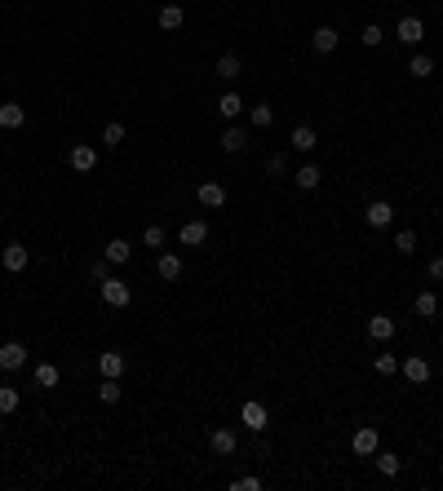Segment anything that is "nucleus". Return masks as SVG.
Listing matches in <instances>:
<instances>
[{
	"instance_id": "obj_1",
	"label": "nucleus",
	"mask_w": 443,
	"mask_h": 491,
	"mask_svg": "<svg viewBox=\"0 0 443 491\" xmlns=\"http://www.w3.org/2000/svg\"><path fill=\"white\" fill-rule=\"evenodd\" d=\"M102 301L115 306V310H124L129 301H134V288H129L124 279H115V274H111V279H102Z\"/></svg>"
},
{
	"instance_id": "obj_4",
	"label": "nucleus",
	"mask_w": 443,
	"mask_h": 491,
	"mask_svg": "<svg viewBox=\"0 0 443 491\" xmlns=\"http://www.w3.org/2000/svg\"><path fill=\"white\" fill-rule=\"evenodd\" d=\"M364 222L373 226V231H381V226H390V222H394V203H390V199H373V203L364 208Z\"/></svg>"
},
{
	"instance_id": "obj_7",
	"label": "nucleus",
	"mask_w": 443,
	"mask_h": 491,
	"mask_svg": "<svg viewBox=\"0 0 443 491\" xmlns=\"http://www.w3.org/2000/svg\"><path fill=\"white\" fill-rule=\"evenodd\" d=\"M399 372H403V381H408V385H426V381H430V363H426L421 354H412V358H403Z\"/></svg>"
},
{
	"instance_id": "obj_5",
	"label": "nucleus",
	"mask_w": 443,
	"mask_h": 491,
	"mask_svg": "<svg viewBox=\"0 0 443 491\" xmlns=\"http://www.w3.org/2000/svg\"><path fill=\"white\" fill-rule=\"evenodd\" d=\"M351 447H355V456H373V451L381 447V434H377V429L373 425H364V429H355V438H351Z\"/></svg>"
},
{
	"instance_id": "obj_13",
	"label": "nucleus",
	"mask_w": 443,
	"mask_h": 491,
	"mask_svg": "<svg viewBox=\"0 0 443 491\" xmlns=\"http://www.w3.org/2000/svg\"><path fill=\"white\" fill-rule=\"evenodd\" d=\"M27 124V106L22 102H0V128H22Z\"/></svg>"
},
{
	"instance_id": "obj_16",
	"label": "nucleus",
	"mask_w": 443,
	"mask_h": 491,
	"mask_svg": "<svg viewBox=\"0 0 443 491\" xmlns=\"http://www.w3.org/2000/svg\"><path fill=\"white\" fill-rule=\"evenodd\" d=\"M102 257L111 261V266H124V261L134 257V244H129V239H111V244L102 248Z\"/></svg>"
},
{
	"instance_id": "obj_32",
	"label": "nucleus",
	"mask_w": 443,
	"mask_h": 491,
	"mask_svg": "<svg viewBox=\"0 0 443 491\" xmlns=\"http://www.w3.org/2000/svg\"><path fill=\"white\" fill-rule=\"evenodd\" d=\"M394 248H399L403 257H412L417 253V231H399V235H394Z\"/></svg>"
},
{
	"instance_id": "obj_10",
	"label": "nucleus",
	"mask_w": 443,
	"mask_h": 491,
	"mask_svg": "<svg viewBox=\"0 0 443 491\" xmlns=\"http://www.w3.org/2000/svg\"><path fill=\"white\" fill-rule=\"evenodd\" d=\"M399 40H403V44H421V40H426V22L417 18V14L399 18Z\"/></svg>"
},
{
	"instance_id": "obj_14",
	"label": "nucleus",
	"mask_w": 443,
	"mask_h": 491,
	"mask_svg": "<svg viewBox=\"0 0 443 491\" xmlns=\"http://www.w3.org/2000/svg\"><path fill=\"white\" fill-rule=\"evenodd\" d=\"M235 442H239V438H235V429H226V425L209 434V447H213V456H231V451H235Z\"/></svg>"
},
{
	"instance_id": "obj_15",
	"label": "nucleus",
	"mask_w": 443,
	"mask_h": 491,
	"mask_svg": "<svg viewBox=\"0 0 443 491\" xmlns=\"http://www.w3.org/2000/svg\"><path fill=\"white\" fill-rule=\"evenodd\" d=\"M289 142H293V151H302V155H310V151L319 147V138H315V128H310V124H297Z\"/></svg>"
},
{
	"instance_id": "obj_18",
	"label": "nucleus",
	"mask_w": 443,
	"mask_h": 491,
	"mask_svg": "<svg viewBox=\"0 0 443 491\" xmlns=\"http://www.w3.org/2000/svg\"><path fill=\"white\" fill-rule=\"evenodd\" d=\"M368 337H373V341H390L394 337V319L390 315H373V319H368Z\"/></svg>"
},
{
	"instance_id": "obj_29",
	"label": "nucleus",
	"mask_w": 443,
	"mask_h": 491,
	"mask_svg": "<svg viewBox=\"0 0 443 491\" xmlns=\"http://www.w3.org/2000/svg\"><path fill=\"white\" fill-rule=\"evenodd\" d=\"M18 403H22V394L14 385H0V416H9V412H18Z\"/></svg>"
},
{
	"instance_id": "obj_2",
	"label": "nucleus",
	"mask_w": 443,
	"mask_h": 491,
	"mask_svg": "<svg viewBox=\"0 0 443 491\" xmlns=\"http://www.w3.org/2000/svg\"><path fill=\"white\" fill-rule=\"evenodd\" d=\"M18 367H27V345H22V341H5V345H0V372H18Z\"/></svg>"
},
{
	"instance_id": "obj_24",
	"label": "nucleus",
	"mask_w": 443,
	"mask_h": 491,
	"mask_svg": "<svg viewBox=\"0 0 443 491\" xmlns=\"http://www.w3.org/2000/svg\"><path fill=\"white\" fill-rule=\"evenodd\" d=\"M218 111H222V119H235L239 111H244V98H239V93H222V98H218Z\"/></svg>"
},
{
	"instance_id": "obj_30",
	"label": "nucleus",
	"mask_w": 443,
	"mask_h": 491,
	"mask_svg": "<svg viewBox=\"0 0 443 491\" xmlns=\"http://www.w3.org/2000/svg\"><path fill=\"white\" fill-rule=\"evenodd\" d=\"M412 310H417V315H421V319H430V315H435V310H439V297H435V292H421V297H417V301H412Z\"/></svg>"
},
{
	"instance_id": "obj_6",
	"label": "nucleus",
	"mask_w": 443,
	"mask_h": 491,
	"mask_svg": "<svg viewBox=\"0 0 443 491\" xmlns=\"http://www.w3.org/2000/svg\"><path fill=\"white\" fill-rule=\"evenodd\" d=\"M239 421H244L248 429H253V434H261V429L271 425V412H266L261 403H244V407H239Z\"/></svg>"
},
{
	"instance_id": "obj_11",
	"label": "nucleus",
	"mask_w": 443,
	"mask_h": 491,
	"mask_svg": "<svg viewBox=\"0 0 443 491\" xmlns=\"http://www.w3.org/2000/svg\"><path fill=\"white\" fill-rule=\"evenodd\" d=\"M124 363H129V358L120 354V350H102V354H98V372H102V376H115V381H120V376H124Z\"/></svg>"
},
{
	"instance_id": "obj_34",
	"label": "nucleus",
	"mask_w": 443,
	"mask_h": 491,
	"mask_svg": "<svg viewBox=\"0 0 443 491\" xmlns=\"http://www.w3.org/2000/svg\"><path fill=\"white\" fill-rule=\"evenodd\" d=\"M102 142H106V147H120V142H124V124H120V119H111V124L102 128Z\"/></svg>"
},
{
	"instance_id": "obj_37",
	"label": "nucleus",
	"mask_w": 443,
	"mask_h": 491,
	"mask_svg": "<svg viewBox=\"0 0 443 491\" xmlns=\"http://www.w3.org/2000/svg\"><path fill=\"white\" fill-rule=\"evenodd\" d=\"M142 244H147V248H160V244H164V226H147V231H142Z\"/></svg>"
},
{
	"instance_id": "obj_40",
	"label": "nucleus",
	"mask_w": 443,
	"mask_h": 491,
	"mask_svg": "<svg viewBox=\"0 0 443 491\" xmlns=\"http://www.w3.org/2000/svg\"><path fill=\"white\" fill-rule=\"evenodd\" d=\"M430 279H439V283H443V257L430 261Z\"/></svg>"
},
{
	"instance_id": "obj_33",
	"label": "nucleus",
	"mask_w": 443,
	"mask_h": 491,
	"mask_svg": "<svg viewBox=\"0 0 443 491\" xmlns=\"http://www.w3.org/2000/svg\"><path fill=\"white\" fill-rule=\"evenodd\" d=\"M373 367H377L381 376H394V372H399V358H394V354H377V358H373Z\"/></svg>"
},
{
	"instance_id": "obj_3",
	"label": "nucleus",
	"mask_w": 443,
	"mask_h": 491,
	"mask_svg": "<svg viewBox=\"0 0 443 491\" xmlns=\"http://www.w3.org/2000/svg\"><path fill=\"white\" fill-rule=\"evenodd\" d=\"M67 164H71L76 173H93V169H98V151H93L89 142H76V147H71V155H67Z\"/></svg>"
},
{
	"instance_id": "obj_19",
	"label": "nucleus",
	"mask_w": 443,
	"mask_h": 491,
	"mask_svg": "<svg viewBox=\"0 0 443 491\" xmlns=\"http://www.w3.org/2000/svg\"><path fill=\"white\" fill-rule=\"evenodd\" d=\"M310 44H315L319 53H332V49L341 44V35L332 31V27H315V35H310Z\"/></svg>"
},
{
	"instance_id": "obj_9",
	"label": "nucleus",
	"mask_w": 443,
	"mask_h": 491,
	"mask_svg": "<svg viewBox=\"0 0 443 491\" xmlns=\"http://www.w3.org/2000/svg\"><path fill=\"white\" fill-rule=\"evenodd\" d=\"M27 261L31 257H27V248H22V244H9L5 253H0V266H5L9 274H22V270H27Z\"/></svg>"
},
{
	"instance_id": "obj_39",
	"label": "nucleus",
	"mask_w": 443,
	"mask_h": 491,
	"mask_svg": "<svg viewBox=\"0 0 443 491\" xmlns=\"http://www.w3.org/2000/svg\"><path fill=\"white\" fill-rule=\"evenodd\" d=\"M89 279H98V283H102V279H111V261H106V257H102V261H93V266H89Z\"/></svg>"
},
{
	"instance_id": "obj_20",
	"label": "nucleus",
	"mask_w": 443,
	"mask_h": 491,
	"mask_svg": "<svg viewBox=\"0 0 443 491\" xmlns=\"http://www.w3.org/2000/svg\"><path fill=\"white\" fill-rule=\"evenodd\" d=\"M319 177H324V173H319V164H302V169L293 173V182H297V190H315Z\"/></svg>"
},
{
	"instance_id": "obj_8",
	"label": "nucleus",
	"mask_w": 443,
	"mask_h": 491,
	"mask_svg": "<svg viewBox=\"0 0 443 491\" xmlns=\"http://www.w3.org/2000/svg\"><path fill=\"white\" fill-rule=\"evenodd\" d=\"M177 239H182V248H200L209 239V222H182V231H177Z\"/></svg>"
},
{
	"instance_id": "obj_35",
	"label": "nucleus",
	"mask_w": 443,
	"mask_h": 491,
	"mask_svg": "<svg viewBox=\"0 0 443 491\" xmlns=\"http://www.w3.org/2000/svg\"><path fill=\"white\" fill-rule=\"evenodd\" d=\"M266 173H271V177H284V173H289V155H280V151H275L271 160H266Z\"/></svg>"
},
{
	"instance_id": "obj_31",
	"label": "nucleus",
	"mask_w": 443,
	"mask_h": 491,
	"mask_svg": "<svg viewBox=\"0 0 443 491\" xmlns=\"http://www.w3.org/2000/svg\"><path fill=\"white\" fill-rule=\"evenodd\" d=\"M98 399H102V403H120V381H115V376H102Z\"/></svg>"
},
{
	"instance_id": "obj_21",
	"label": "nucleus",
	"mask_w": 443,
	"mask_h": 491,
	"mask_svg": "<svg viewBox=\"0 0 443 491\" xmlns=\"http://www.w3.org/2000/svg\"><path fill=\"white\" fill-rule=\"evenodd\" d=\"M244 147H248V133H244V128H235V124H231V128H226V133H222V151H226V155H239Z\"/></svg>"
},
{
	"instance_id": "obj_23",
	"label": "nucleus",
	"mask_w": 443,
	"mask_h": 491,
	"mask_svg": "<svg viewBox=\"0 0 443 491\" xmlns=\"http://www.w3.org/2000/svg\"><path fill=\"white\" fill-rule=\"evenodd\" d=\"M408 76H417V80H430V76H435V58H430V53H417L412 63H408Z\"/></svg>"
},
{
	"instance_id": "obj_22",
	"label": "nucleus",
	"mask_w": 443,
	"mask_h": 491,
	"mask_svg": "<svg viewBox=\"0 0 443 491\" xmlns=\"http://www.w3.org/2000/svg\"><path fill=\"white\" fill-rule=\"evenodd\" d=\"M182 22H186V9H182V5H164V9H160V27H164V31H177Z\"/></svg>"
},
{
	"instance_id": "obj_28",
	"label": "nucleus",
	"mask_w": 443,
	"mask_h": 491,
	"mask_svg": "<svg viewBox=\"0 0 443 491\" xmlns=\"http://www.w3.org/2000/svg\"><path fill=\"white\" fill-rule=\"evenodd\" d=\"M248 119H253V128H271V124H275V106H266V102H257L253 111H248Z\"/></svg>"
},
{
	"instance_id": "obj_25",
	"label": "nucleus",
	"mask_w": 443,
	"mask_h": 491,
	"mask_svg": "<svg viewBox=\"0 0 443 491\" xmlns=\"http://www.w3.org/2000/svg\"><path fill=\"white\" fill-rule=\"evenodd\" d=\"M239 71H244V63H239V53H222V58H218V76H222V80H235Z\"/></svg>"
},
{
	"instance_id": "obj_26",
	"label": "nucleus",
	"mask_w": 443,
	"mask_h": 491,
	"mask_svg": "<svg viewBox=\"0 0 443 491\" xmlns=\"http://www.w3.org/2000/svg\"><path fill=\"white\" fill-rule=\"evenodd\" d=\"M155 270H160V279H177V274H182V257H173V253H164L160 257V266H155Z\"/></svg>"
},
{
	"instance_id": "obj_17",
	"label": "nucleus",
	"mask_w": 443,
	"mask_h": 491,
	"mask_svg": "<svg viewBox=\"0 0 443 491\" xmlns=\"http://www.w3.org/2000/svg\"><path fill=\"white\" fill-rule=\"evenodd\" d=\"M31 376H35V385H40V390H58V381H63V372H58L54 363H35Z\"/></svg>"
},
{
	"instance_id": "obj_12",
	"label": "nucleus",
	"mask_w": 443,
	"mask_h": 491,
	"mask_svg": "<svg viewBox=\"0 0 443 491\" xmlns=\"http://www.w3.org/2000/svg\"><path fill=\"white\" fill-rule=\"evenodd\" d=\"M195 199H200V208H222V203H226V186L222 182H204L195 190Z\"/></svg>"
},
{
	"instance_id": "obj_36",
	"label": "nucleus",
	"mask_w": 443,
	"mask_h": 491,
	"mask_svg": "<svg viewBox=\"0 0 443 491\" xmlns=\"http://www.w3.org/2000/svg\"><path fill=\"white\" fill-rule=\"evenodd\" d=\"M381 40H386V31H381L377 22H368V27H364V44H368V49H377Z\"/></svg>"
},
{
	"instance_id": "obj_38",
	"label": "nucleus",
	"mask_w": 443,
	"mask_h": 491,
	"mask_svg": "<svg viewBox=\"0 0 443 491\" xmlns=\"http://www.w3.org/2000/svg\"><path fill=\"white\" fill-rule=\"evenodd\" d=\"M231 491H261V478L257 474H248V478H235Z\"/></svg>"
},
{
	"instance_id": "obj_27",
	"label": "nucleus",
	"mask_w": 443,
	"mask_h": 491,
	"mask_svg": "<svg viewBox=\"0 0 443 491\" xmlns=\"http://www.w3.org/2000/svg\"><path fill=\"white\" fill-rule=\"evenodd\" d=\"M373 460H377V469L386 474V478H394V474H399V465H403L394 451H373Z\"/></svg>"
}]
</instances>
